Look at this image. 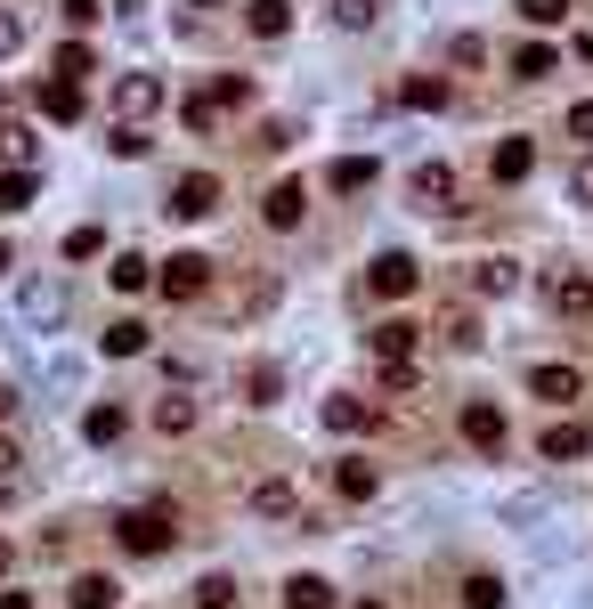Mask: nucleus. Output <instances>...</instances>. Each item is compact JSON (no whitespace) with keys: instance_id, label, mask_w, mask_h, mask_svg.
Returning a JSON list of instances; mask_svg holds the SVG:
<instances>
[{"instance_id":"nucleus-33","label":"nucleus","mask_w":593,"mask_h":609,"mask_svg":"<svg viewBox=\"0 0 593 609\" xmlns=\"http://www.w3.org/2000/svg\"><path fill=\"white\" fill-rule=\"evenodd\" d=\"M33 196H41V179H33V171H0V212H25Z\"/></svg>"},{"instance_id":"nucleus-7","label":"nucleus","mask_w":593,"mask_h":609,"mask_svg":"<svg viewBox=\"0 0 593 609\" xmlns=\"http://www.w3.org/2000/svg\"><path fill=\"white\" fill-rule=\"evenodd\" d=\"M415 252H374V268H366V285L382 292V301H406V292H415Z\"/></svg>"},{"instance_id":"nucleus-48","label":"nucleus","mask_w":593,"mask_h":609,"mask_svg":"<svg viewBox=\"0 0 593 609\" xmlns=\"http://www.w3.org/2000/svg\"><path fill=\"white\" fill-rule=\"evenodd\" d=\"M569 139H585V146H593V98H578V107H569Z\"/></svg>"},{"instance_id":"nucleus-30","label":"nucleus","mask_w":593,"mask_h":609,"mask_svg":"<svg viewBox=\"0 0 593 609\" xmlns=\"http://www.w3.org/2000/svg\"><path fill=\"white\" fill-rule=\"evenodd\" d=\"M277 390H284V374L260 358V366H244V398H253V407H277Z\"/></svg>"},{"instance_id":"nucleus-23","label":"nucleus","mask_w":593,"mask_h":609,"mask_svg":"<svg viewBox=\"0 0 593 609\" xmlns=\"http://www.w3.org/2000/svg\"><path fill=\"white\" fill-rule=\"evenodd\" d=\"M244 16H253V33H260V41H284V33H293V0H253Z\"/></svg>"},{"instance_id":"nucleus-44","label":"nucleus","mask_w":593,"mask_h":609,"mask_svg":"<svg viewBox=\"0 0 593 609\" xmlns=\"http://www.w3.org/2000/svg\"><path fill=\"white\" fill-rule=\"evenodd\" d=\"M179 114H188V131H212V122H220L212 98H179Z\"/></svg>"},{"instance_id":"nucleus-19","label":"nucleus","mask_w":593,"mask_h":609,"mask_svg":"<svg viewBox=\"0 0 593 609\" xmlns=\"http://www.w3.org/2000/svg\"><path fill=\"white\" fill-rule=\"evenodd\" d=\"M122 431H131V414H122V407H107V398H98V407L81 414V439H90V447H114Z\"/></svg>"},{"instance_id":"nucleus-56","label":"nucleus","mask_w":593,"mask_h":609,"mask_svg":"<svg viewBox=\"0 0 593 609\" xmlns=\"http://www.w3.org/2000/svg\"><path fill=\"white\" fill-rule=\"evenodd\" d=\"M188 9H228V0H188Z\"/></svg>"},{"instance_id":"nucleus-26","label":"nucleus","mask_w":593,"mask_h":609,"mask_svg":"<svg viewBox=\"0 0 593 609\" xmlns=\"http://www.w3.org/2000/svg\"><path fill=\"white\" fill-rule=\"evenodd\" d=\"M325 423H334V431H374V407L342 390V398H325Z\"/></svg>"},{"instance_id":"nucleus-21","label":"nucleus","mask_w":593,"mask_h":609,"mask_svg":"<svg viewBox=\"0 0 593 609\" xmlns=\"http://www.w3.org/2000/svg\"><path fill=\"white\" fill-rule=\"evenodd\" d=\"M342 594H334V585H325V577H310V569H301V577H284V609H334Z\"/></svg>"},{"instance_id":"nucleus-34","label":"nucleus","mask_w":593,"mask_h":609,"mask_svg":"<svg viewBox=\"0 0 593 609\" xmlns=\"http://www.w3.org/2000/svg\"><path fill=\"white\" fill-rule=\"evenodd\" d=\"M463 609H504V577H463Z\"/></svg>"},{"instance_id":"nucleus-10","label":"nucleus","mask_w":593,"mask_h":609,"mask_svg":"<svg viewBox=\"0 0 593 609\" xmlns=\"http://www.w3.org/2000/svg\"><path fill=\"white\" fill-rule=\"evenodd\" d=\"M528 398L569 407V398H585V374H578V366H528Z\"/></svg>"},{"instance_id":"nucleus-15","label":"nucleus","mask_w":593,"mask_h":609,"mask_svg":"<svg viewBox=\"0 0 593 609\" xmlns=\"http://www.w3.org/2000/svg\"><path fill=\"white\" fill-rule=\"evenodd\" d=\"M585 447H593V431H585V423H553V431L537 439V455H545V464H578Z\"/></svg>"},{"instance_id":"nucleus-43","label":"nucleus","mask_w":593,"mask_h":609,"mask_svg":"<svg viewBox=\"0 0 593 609\" xmlns=\"http://www.w3.org/2000/svg\"><path fill=\"white\" fill-rule=\"evenodd\" d=\"M98 16H107V0H66V25H74V33H90Z\"/></svg>"},{"instance_id":"nucleus-42","label":"nucleus","mask_w":593,"mask_h":609,"mask_svg":"<svg viewBox=\"0 0 593 609\" xmlns=\"http://www.w3.org/2000/svg\"><path fill=\"white\" fill-rule=\"evenodd\" d=\"M521 16H528V25H561L569 0H521Z\"/></svg>"},{"instance_id":"nucleus-22","label":"nucleus","mask_w":593,"mask_h":609,"mask_svg":"<svg viewBox=\"0 0 593 609\" xmlns=\"http://www.w3.org/2000/svg\"><path fill=\"white\" fill-rule=\"evenodd\" d=\"M33 155H41V139L25 122H0V163H9V171H33Z\"/></svg>"},{"instance_id":"nucleus-9","label":"nucleus","mask_w":593,"mask_h":609,"mask_svg":"<svg viewBox=\"0 0 593 609\" xmlns=\"http://www.w3.org/2000/svg\"><path fill=\"white\" fill-rule=\"evenodd\" d=\"M301 212H310V187H301V179H277L269 196H260V220H269V228H301Z\"/></svg>"},{"instance_id":"nucleus-46","label":"nucleus","mask_w":593,"mask_h":609,"mask_svg":"<svg viewBox=\"0 0 593 609\" xmlns=\"http://www.w3.org/2000/svg\"><path fill=\"white\" fill-rule=\"evenodd\" d=\"M16 41H25V16H16V9H0V57H16Z\"/></svg>"},{"instance_id":"nucleus-4","label":"nucleus","mask_w":593,"mask_h":609,"mask_svg":"<svg viewBox=\"0 0 593 609\" xmlns=\"http://www.w3.org/2000/svg\"><path fill=\"white\" fill-rule=\"evenodd\" d=\"M155 285L171 292V301H195V292L212 285V261H203V252H171V261H155Z\"/></svg>"},{"instance_id":"nucleus-17","label":"nucleus","mask_w":593,"mask_h":609,"mask_svg":"<svg viewBox=\"0 0 593 609\" xmlns=\"http://www.w3.org/2000/svg\"><path fill=\"white\" fill-rule=\"evenodd\" d=\"M107 285H114V292H147V285H155V261H147V252H114V261H107Z\"/></svg>"},{"instance_id":"nucleus-14","label":"nucleus","mask_w":593,"mask_h":609,"mask_svg":"<svg viewBox=\"0 0 593 609\" xmlns=\"http://www.w3.org/2000/svg\"><path fill=\"white\" fill-rule=\"evenodd\" d=\"M374 179H382V163H374V155H342L334 171H325V187H334V196H366Z\"/></svg>"},{"instance_id":"nucleus-54","label":"nucleus","mask_w":593,"mask_h":609,"mask_svg":"<svg viewBox=\"0 0 593 609\" xmlns=\"http://www.w3.org/2000/svg\"><path fill=\"white\" fill-rule=\"evenodd\" d=\"M9 561H16V553H9V536H0V577H9Z\"/></svg>"},{"instance_id":"nucleus-37","label":"nucleus","mask_w":593,"mask_h":609,"mask_svg":"<svg viewBox=\"0 0 593 609\" xmlns=\"http://www.w3.org/2000/svg\"><path fill=\"white\" fill-rule=\"evenodd\" d=\"M244 98H253V74H220V81H212V107H220V114L244 107Z\"/></svg>"},{"instance_id":"nucleus-8","label":"nucleus","mask_w":593,"mask_h":609,"mask_svg":"<svg viewBox=\"0 0 593 609\" xmlns=\"http://www.w3.org/2000/svg\"><path fill=\"white\" fill-rule=\"evenodd\" d=\"M406 196H415L423 212H447V203H456V171H447V163H415V179H406Z\"/></svg>"},{"instance_id":"nucleus-36","label":"nucleus","mask_w":593,"mask_h":609,"mask_svg":"<svg viewBox=\"0 0 593 609\" xmlns=\"http://www.w3.org/2000/svg\"><path fill=\"white\" fill-rule=\"evenodd\" d=\"M195 609H236V577H220V569H212V577L195 585Z\"/></svg>"},{"instance_id":"nucleus-51","label":"nucleus","mask_w":593,"mask_h":609,"mask_svg":"<svg viewBox=\"0 0 593 609\" xmlns=\"http://www.w3.org/2000/svg\"><path fill=\"white\" fill-rule=\"evenodd\" d=\"M0 609H33V594H0Z\"/></svg>"},{"instance_id":"nucleus-18","label":"nucleus","mask_w":593,"mask_h":609,"mask_svg":"<svg viewBox=\"0 0 593 609\" xmlns=\"http://www.w3.org/2000/svg\"><path fill=\"white\" fill-rule=\"evenodd\" d=\"M334 488H342V496H350V503H374V496H382V472H374V464H366V455H350V464H342V472H334Z\"/></svg>"},{"instance_id":"nucleus-12","label":"nucleus","mask_w":593,"mask_h":609,"mask_svg":"<svg viewBox=\"0 0 593 609\" xmlns=\"http://www.w3.org/2000/svg\"><path fill=\"white\" fill-rule=\"evenodd\" d=\"M147 342H155V333L138 318H114L107 333H98V358H147Z\"/></svg>"},{"instance_id":"nucleus-57","label":"nucleus","mask_w":593,"mask_h":609,"mask_svg":"<svg viewBox=\"0 0 593 609\" xmlns=\"http://www.w3.org/2000/svg\"><path fill=\"white\" fill-rule=\"evenodd\" d=\"M0 107H9V90H0Z\"/></svg>"},{"instance_id":"nucleus-11","label":"nucleus","mask_w":593,"mask_h":609,"mask_svg":"<svg viewBox=\"0 0 593 609\" xmlns=\"http://www.w3.org/2000/svg\"><path fill=\"white\" fill-rule=\"evenodd\" d=\"M415 342H423V325H415V318H382L374 358H382V366H406V358H415Z\"/></svg>"},{"instance_id":"nucleus-28","label":"nucleus","mask_w":593,"mask_h":609,"mask_svg":"<svg viewBox=\"0 0 593 609\" xmlns=\"http://www.w3.org/2000/svg\"><path fill=\"white\" fill-rule=\"evenodd\" d=\"M114 601H122V585H114V577H98V569H81V577H74V609H114Z\"/></svg>"},{"instance_id":"nucleus-49","label":"nucleus","mask_w":593,"mask_h":609,"mask_svg":"<svg viewBox=\"0 0 593 609\" xmlns=\"http://www.w3.org/2000/svg\"><path fill=\"white\" fill-rule=\"evenodd\" d=\"M16 464H25V455H16V439L0 431V479H16Z\"/></svg>"},{"instance_id":"nucleus-1","label":"nucleus","mask_w":593,"mask_h":609,"mask_svg":"<svg viewBox=\"0 0 593 609\" xmlns=\"http://www.w3.org/2000/svg\"><path fill=\"white\" fill-rule=\"evenodd\" d=\"M66 301H74V292H66V277H49V268L16 285V318H25L33 333H57V325H66Z\"/></svg>"},{"instance_id":"nucleus-2","label":"nucleus","mask_w":593,"mask_h":609,"mask_svg":"<svg viewBox=\"0 0 593 609\" xmlns=\"http://www.w3.org/2000/svg\"><path fill=\"white\" fill-rule=\"evenodd\" d=\"M114 544L122 553H163L171 544V503H138V512L114 520Z\"/></svg>"},{"instance_id":"nucleus-39","label":"nucleus","mask_w":593,"mask_h":609,"mask_svg":"<svg viewBox=\"0 0 593 609\" xmlns=\"http://www.w3.org/2000/svg\"><path fill=\"white\" fill-rule=\"evenodd\" d=\"M334 25L342 33H366V25H374V0H334Z\"/></svg>"},{"instance_id":"nucleus-40","label":"nucleus","mask_w":593,"mask_h":609,"mask_svg":"<svg viewBox=\"0 0 593 609\" xmlns=\"http://www.w3.org/2000/svg\"><path fill=\"white\" fill-rule=\"evenodd\" d=\"M98 252H107V228H74L66 236V261H98Z\"/></svg>"},{"instance_id":"nucleus-31","label":"nucleus","mask_w":593,"mask_h":609,"mask_svg":"<svg viewBox=\"0 0 593 609\" xmlns=\"http://www.w3.org/2000/svg\"><path fill=\"white\" fill-rule=\"evenodd\" d=\"M57 81H74L81 90V74H98V57H90V41H66V49H57V66H49Z\"/></svg>"},{"instance_id":"nucleus-52","label":"nucleus","mask_w":593,"mask_h":609,"mask_svg":"<svg viewBox=\"0 0 593 609\" xmlns=\"http://www.w3.org/2000/svg\"><path fill=\"white\" fill-rule=\"evenodd\" d=\"M9 503H16V479H0V512H9Z\"/></svg>"},{"instance_id":"nucleus-55","label":"nucleus","mask_w":593,"mask_h":609,"mask_svg":"<svg viewBox=\"0 0 593 609\" xmlns=\"http://www.w3.org/2000/svg\"><path fill=\"white\" fill-rule=\"evenodd\" d=\"M9 268H16V252H9V244H0V277H9Z\"/></svg>"},{"instance_id":"nucleus-47","label":"nucleus","mask_w":593,"mask_h":609,"mask_svg":"<svg viewBox=\"0 0 593 609\" xmlns=\"http://www.w3.org/2000/svg\"><path fill=\"white\" fill-rule=\"evenodd\" d=\"M504 520H513V529H521V520H545V496H513V503H504Z\"/></svg>"},{"instance_id":"nucleus-41","label":"nucleus","mask_w":593,"mask_h":609,"mask_svg":"<svg viewBox=\"0 0 593 609\" xmlns=\"http://www.w3.org/2000/svg\"><path fill=\"white\" fill-rule=\"evenodd\" d=\"M107 146H114V155H122V163H138V155H147V146H155V139H147V131H122V122H114V139H107Z\"/></svg>"},{"instance_id":"nucleus-24","label":"nucleus","mask_w":593,"mask_h":609,"mask_svg":"<svg viewBox=\"0 0 593 609\" xmlns=\"http://www.w3.org/2000/svg\"><path fill=\"white\" fill-rule=\"evenodd\" d=\"M399 107H415V114H447V81H439V74H415V81L399 90Z\"/></svg>"},{"instance_id":"nucleus-53","label":"nucleus","mask_w":593,"mask_h":609,"mask_svg":"<svg viewBox=\"0 0 593 609\" xmlns=\"http://www.w3.org/2000/svg\"><path fill=\"white\" fill-rule=\"evenodd\" d=\"M578 57H585V66H593V33H578Z\"/></svg>"},{"instance_id":"nucleus-45","label":"nucleus","mask_w":593,"mask_h":609,"mask_svg":"<svg viewBox=\"0 0 593 609\" xmlns=\"http://www.w3.org/2000/svg\"><path fill=\"white\" fill-rule=\"evenodd\" d=\"M569 203H593V155H578V171H569Z\"/></svg>"},{"instance_id":"nucleus-38","label":"nucleus","mask_w":593,"mask_h":609,"mask_svg":"<svg viewBox=\"0 0 593 609\" xmlns=\"http://www.w3.org/2000/svg\"><path fill=\"white\" fill-rule=\"evenodd\" d=\"M480 57H488V41H480V33H456V41H447V66H463V74H472Z\"/></svg>"},{"instance_id":"nucleus-32","label":"nucleus","mask_w":593,"mask_h":609,"mask_svg":"<svg viewBox=\"0 0 593 609\" xmlns=\"http://www.w3.org/2000/svg\"><path fill=\"white\" fill-rule=\"evenodd\" d=\"M553 74V49H545V41H521L513 49V81H545Z\"/></svg>"},{"instance_id":"nucleus-20","label":"nucleus","mask_w":593,"mask_h":609,"mask_svg":"<svg viewBox=\"0 0 593 609\" xmlns=\"http://www.w3.org/2000/svg\"><path fill=\"white\" fill-rule=\"evenodd\" d=\"M81 107H90V98H81L74 81H57V74L41 81V114H49V122H81Z\"/></svg>"},{"instance_id":"nucleus-5","label":"nucleus","mask_w":593,"mask_h":609,"mask_svg":"<svg viewBox=\"0 0 593 609\" xmlns=\"http://www.w3.org/2000/svg\"><path fill=\"white\" fill-rule=\"evenodd\" d=\"M456 431L472 439L480 455H504V439H513V431H504V407H496V398H472V407L456 414Z\"/></svg>"},{"instance_id":"nucleus-13","label":"nucleus","mask_w":593,"mask_h":609,"mask_svg":"<svg viewBox=\"0 0 593 609\" xmlns=\"http://www.w3.org/2000/svg\"><path fill=\"white\" fill-rule=\"evenodd\" d=\"M488 171H496L504 187H521L528 171H537V139H521V131H513V139L496 146V163H488Z\"/></svg>"},{"instance_id":"nucleus-50","label":"nucleus","mask_w":593,"mask_h":609,"mask_svg":"<svg viewBox=\"0 0 593 609\" xmlns=\"http://www.w3.org/2000/svg\"><path fill=\"white\" fill-rule=\"evenodd\" d=\"M9 414H16V390H9V383H0V423H9Z\"/></svg>"},{"instance_id":"nucleus-25","label":"nucleus","mask_w":593,"mask_h":609,"mask_svg":"<svg viewBox=\"0 0 593 609\" xmlns=\"http://www.w3.org/2000/svg\"><path fill=\"white\" fill-rule=\"evenodd\" d=\"M301 503H293V488H284V479H260L253 488V520H293Z\"/></svg>"},{"instance_id":"nucleus-3","label":"nucleus","mask_w":593,"mask_h":609,"mask_svg":"<svg viewBox=\"0 0 593 609\" xmlns=\"http://www.w3.org/2000/svg\"><path fill=\"white\" fill-rule=\"evenodd\" d=\"M155 107H163V81L155 74H114V122H122V131H138Z\"/></svg>"},{"instance_id":"nucleus-35","label":"nucleus","mask_w":593,"mask_h":609,"mask_svg":"<svg viewBox=\"0 0 593 609\" xmlns=\"http://www.w3.org/2000/svg\"><path fill=\"white\" fill-rule=\"evenodd\" d=\"M439 333H447V342H456V350H480V342H488L472 309H447V325H439Z\"/></svg>"},{"instance_id":"nucleus-27","label":"nucleus","mask_w":593,"mask_h":609,"mask_svg":"<svg viewBox=\"0 0 593 609\" xmlns=\"http://www.w3.org/2000/svg\"><path fill=\"white\" fill-rule=\"evenodd\" d=\"M553 309H561V318H593V277H585V268L553 285Z\"/></svg>"},{"instance_id":"nucleus-16","label":"nucleus","mask_w":593,"mask_h":609,"mask_svg":"<svg viewBox=\"0 0 593 609\" xmlns=\"http://www.w3.org/2000/svg\"><path fill=\"white\" fill-rule=\"evenodd\" d=\"M472 292H480V301H504V292H521V261H504V252H496V261H480V268H472Z\"/></svg>"},{"instance_id":"nucleus-29","label":"nucleus","mask_w":593,"mask_h":609,"mask_svg":"<svg viewBox=\"0 0 593 609\" xmlns=\"http://www.w3.org/2000/svg\"><path fill=\"white\" fill-rule=\"evenodd\" d=\"M155 431H163V439H188V431H195V398H163V407H155Z\"/></svg>"},{"instance_id":"nucleus-6","label":"nucleus","mask_w":593,"mask_h":609,"mask_svg":"<svg viewBox=\"0 0 593 609\" xmlns=\"http://www.w3.org/2000/svg\"><path fill=\"white\" fill-rule=\"evenodd\" d=\"M171 212H179V220H212V212H220V171H179Z\"/></svg>"}]
</instances>
